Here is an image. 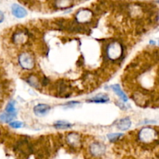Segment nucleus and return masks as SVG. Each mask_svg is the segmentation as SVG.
I'll use <instances>...</instances> for the list:
<instances>
[{
    "instance_id": "obj_1",
    "label": "nucleus",
    "mask_w": 159,
    "mask_h": 159,
    "mask_svg": "<svg viewBox=\"0 0 159 159\" xmlns=\"http://www.w3.org/2000/svg\"><path fill=\"white\" fill-rule=\"evenodd\" d=\"M106 57L110 61H116L124 55L123 45L119 42H112L107 46L105 49Z\"/></svg>"
},
{
    "instance_id": "obj_2",
    "label": "nucleus",
    "mask_w": 159,
    "mask_h": 159,
    "mask_svg": "<svg viewBox=\"0 0 159 159\" xmlns=\"http://www.w3.org/2000/svg\"><path fill=\"white\" fill-rule=\"evenodd\" d=\"M19 63L20 66L25 70H32L35 67V61L30 54L23 52L19 56Z\"/></svg>"
},
{
    "instance_id": "obj_3",
    "label": "nucleus",
    "mask_w": 159,
    "mask_h": 159,
    "mask_svg": "<svg viewBox=\"0 0 159 159\" xmlns=\"http://www.w3.org/2000/svg\"><path fill=\"white\" fill-rule=\"evenodd\" d=\"M156 136L157 132L154 129L148 128V127L143 128L139 132V134H138L139 139L144 143L152 142L155 139Z\"/></svg>"
},
{
    "instance_id": "obj_4",
    "label": "nucleus",
    "mask_w": 159,
    "mask_h": 159,
    "mask_svg": "<svg viewBox=\"0 0 159 159\" xmlns=\"http://www.w3.org/2000/svg\"><path fill=\"white\" fill-rule=\"evenodd\" d=\"M93 18V12L89 9H82L76 13L75 20L80 24L89 22Z\"/></svg>"
},
{
    "instance_id": "obj_5",
    "label": "nucleus",
    "mask_w": 159,
    "mask_h": 159,
    "mask_svg": "<svg viewBox=\"0 0 159 159\" xmlns=\"http://www.w3.org/2000/svg\"><path fill=\"white\" fill-rule=\"evenodd\" d=\"M89 151L93 156H101L106 152V146L102 143L94 142L90 145Z\"/></svg>"
},
{
    "instance_id": "obj_6",
    "label": "nucleus",
    "mask_w": 159,
    "mask_h": 159,
    "mask_svg": "<svg viewBox=\"0 0 159 159\" xmlns=\"http://www.w3.org/2000/svg\"><path fill=\"white\" fill-rule=\"evenodd\" d=\"M28 40V34L25 30H18L12 36V41L16 44H24Z\"/></svg>"
},
{
    "instance_id": "obj_7",
    "label": "nucleus",
    "mask_w": 159,
    "mask_h": 159,
    "mask_svg": "<svg viewBox=\"0 0 159 159\" xmlns=\"http://www.w3.org/2000/svg\"><path fill=\"white\" fill-rule=\"evenodd\" d=\"M11 9H12V15L16 17V18L21 19L27 15V12H26V9L18 4L12 5Z\"/></svg>"
},
{
    "instance_id": "obj_8",
    "label": "nucleus",
    "mask_w": 159,
    "mask_h": 159,
    "mask_svg": "<svg viewBox=\"0 0 159 159\" xmlns=\"http://www.w3.org/2000/svg\"><path fill=\"white\" fill-rule=\"evenodd\" d=\"M50 110H51V107L47 104H38L36 107H34V112L37 116H43L48 114Z\"/></svg>"
},
{
    "instance_id": "obj_9",
    "label": "nucleus",
    "mask_w": 159,
    "mask_h": 159,
    "mask_svg": "<svg viewBox=\"0 0 159 159\" xmlns=\"http://www.w3.org/2000/svg\"><path fill=\"white\" fill-rule=\"evenodd\" d=\"M67 142L72 147H77L80 144V135L76 133H70L67 136Z\"/></svg>"
},
{
    "instance_id": "obj_10",
    "label": "nucleus",
    "mask_w": 159,
    "mask_h": 159,
    "mask_svg": "<svg viewBox=\"0 0 159 159\" xmlns=\"http://www.w3.org/2000/svg\"><path fill=\"white\" fill-rule=\"evenodd\" d=\"M110 100L108 96L106 94H99L96 95L94 97L91 98V99H88L87 102H95V103H105Z\"/></svg>"
},
{
    "instance_id": "obj_11",
    "label": "nucleus",
    "mask_w": 159,
    "mask_h": 159,
    "mask_svg": "<svg viewBox=\"0 0 159 159\" xmlns=\"http://www.w3.org/2000/svg\"><path fill=\"white\" fill-rule=\"evenodd\" d=\"M130 126H131V121L130 118L125 117L118 122L117 128L120 130H127L130 128Z\"/></svg>"
},
{
    "instance_id": "obj_12",
    "label": "nucleus",
    "mask_w": 159,
    "mask_h": 159,
    "mask_svg": "<svg viewBox=\"0 0 159 159\" xmlns=\"http://www.w3.org/2000/svg\"><path fill=\"white\" fill-rule=\"evenodd\" d=\"M26 81L30 85H31L34 88L40 89V82L38 78L37 77V75H29Z\"/></svg>"
},
{
    "instance_id": "obj_13",
    "label": "nucleus",
    "mask_w": 159,
    "mask_h": 159,
    "mask_svg": "<svg viewBox=\"0 0 159 159\" xmlns=\"http://www.w3.org/2000/svg\"><path fill=\"white\" fill-rule=\"evenodd\" d=\"M110 87H111L112 89L116 93V94L117 95V96H119V97L124 102H127V101L128 100V98L126 96L125 93H124V91L121 89V88L120 87L119 85H113Z\"/></svg>"
},
{
    "instance_id": "obj_14",
    "label": "nucleus",
    "mask_w": 159,
    "mask_h": 159,
    "mask_svg": "<svg viewBox=\"0 0 159 159\" xmlns=\"http://www.w3.org/2000/svg\"><path fill=\"white\" fill-rule=\"evenodd\" d=\"M16 116V113H8L6 112L0 114V121L3 123H11Z\"/></svg>"
},
{
    "instance_id": "obj_15",
    "label": "nucleus",
    "mask_w": 159,
    "mask_h": 159,
    "mask_svg": "<svg viewBox=\"0 0 159 159\" xmlns=\"http://www.w3.org/2000/svg\"><path fill=\"white\" fill-rule=\"evenodd\" d=\"M71 4V0H57L55 2L56 7L60 8V9H65V8L69 7Z\"/></svg>"
},
{
    "instance_id": "obj_16",
    "label": "nucleus",
    "mask_w": 159,
    "mask_h": 159,
    "mask_svg": "<svg viewBox=\"0 0 159 159\" xmlns=\"http://www.w3.org/2000/svg\"><path fill=\"white\" fill-rule=\"evenodd\" d=\"M71 124L69 123L66 122V121H57L56 123H54V127L57 129H68L71 127Z\"/></svg>"
},
{
    "instance_id": "obj_17",
    "label": "nucleus",
    "mask_w": 159,
    "mask_h": 159,
    "mask_svg": "<svg viewBox=\"0 0 159 159\" xmlns=\"http://www.w3.org/2000/svg\"><path fill=\"white\" fill-rule=\"evenodd\" d=\"M123 136H124L123 134L113 133V134H110L107 135V138H108L109 141H110V142H116V141H117L120 138H122Z\"/></svg>"
},
{
    "instance_id": "obj_18",
    "label": "nucleus",
    "mask_w": 159,
    "mask_h": 159,
    "mask_svg": "<svg viewBox=\"0 0 159 159\" xmlns=\"http://www.w3.org/2000/svg\"><path fill=\"white\" fill-rule=\"evenodd\" d=\"M6 112L8 113H16L15 102L14 101H10L7 104V106L6 107Z\"/></svg>"
},
{
    "instance_id": "obj_19",
    "label": "nucleus",
    "mask_w": 159,
    "mask_h": 159,
    "mask_svg": "<svg viewBox=\"0 0 159 159\" xmlns=\"http://www.w3.org/2000/svg\"><path fill=\"white\" fill-rule=\"evenodd\" d=\"M9 126L14 129H18L23 127L24 126V124L20 122V121H13V122L9 123Z\"/></svg>"
},
{
    "instance_id": "obj_20",
    "label": "nucleus",
    "mask_w": 159,
    "mask_h": 159,
    "mask_svg": "<svg viewBox=\"0 0 159 159\" xmlns=\"http://www.w3.org/2000/svg\"><path fill=\"white\" fill-rule=\"evenodd\" d=\"M79 104V102H77V101H71V102H68V103L66 104L67 107H75L76 105Z\"/></svg>"
},
{
    "instance_id": "obj_21",
    "label": "nucleus",
    "mask_w": 159,
    "mask_h": 159,
    "mask_svg": "<svg viewBox=\"0 0 159 159\" xmlns=\"http://www.w3.org/2000/svg\"><path fill=\"white\" fill-rule=\"evenodd\" d=\"M156 121L155 120H144L141 123V124H155Z\"/></svg>"
},
{
    "instance_id": "obj_22",
    "label": "nucleus",
    "mask_w": 159,
    "mask_h": 159,
    "mask_svg": "<svg viewBox=\"0 0 159 159\" xmlns=\"http://www.w3.org/2000/svg\"><path fill=\"white\" fill-rule=\"evenodd\" d=\"M4 18H5L4 13H3V12L0 10V23H2L3 20H4Z\"/></svg>"
},
{
    "instance_id": "obj_23",
    "label": "nucleus",
    "mask_w": 159,
    "mask_h": 159,
    "mask_svg": "<svg viewBox=\"0 0 159 159\" xmlns=\"http://www.w3.org/2000/svg\"><path fill=\"white\" fill-rule=\"evenodd\" d=\"M150 43H151V44H155V42L153 41V40H151Z\"/></svg>"
},
{
    "instance_id": "obj_24",
    "label": "nucleus",
    "mask_w": 159,
    "mask_h": 159,
    "mask_svg": "<svg viewBox=\"0 0 159 159\" xmlns=\"http://www.w3.org/2000/svg\"><path fill=\"white\" fill-rule=\"evenodd\" d=\"M158 44H159V41H158Z\"/></svg>"
}]
</instances>
